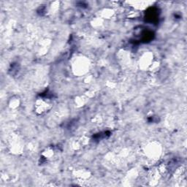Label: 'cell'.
I'll list each match as a JSON object with an SVG mask.
<instances>
[{"label":"cell","instance_id":"cell-3","mask_svg":"<svg viewBox=\"0 0 187 187\" xmlns=\"http://www.w3.org/2000/svg\"><path fill=\"white\" fill-rule=\"evenodd\" d=\"M9 106L10 108L15 109L17 108V107L19 106V99L18 98H12L10 100V103Z\"/></svg>","mask_w":187,"mask_h":187},{"label":"cell","instance_id":"cell-2","mask_svg":"<svg viewBox=\"0 0 187 187\" xmlns=\"http://www.w3.org/2000/svg\"><path fill=\"white\" fill-rule=\"evenodd\" d=\"M149 147L148 148V154L150 156V157H153L152 159H154V157H157V156H159V154L160 152H159V148H158L157 146H152L150 145L148 146Z\"/></svg>","mask_w":187,"mask_h":187},{"label":"cell","instance_id":"cell-1","mask_svg":"<svg viewBox=\"0 0 187 187\" xmlns=\"http://www.w3.org/2000/svg\"><path fill=\"white\" fill-rule=\"evenodd\" d=\"M73 64L75 66V71L76 72L77 70L78 74H84L86 72V69H88V61L86 59L78 58Z\"/></svg>","mask_w":187,"mask_h":187}]
</instances>
